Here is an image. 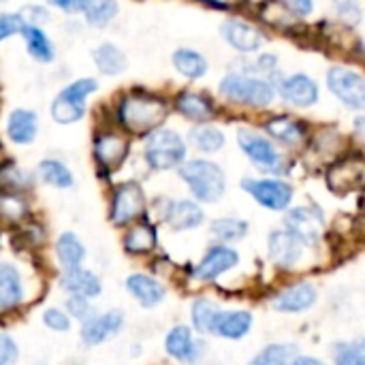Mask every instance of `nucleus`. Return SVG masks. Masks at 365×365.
I'll return each mask as SVG.
<instances>
[{
  "instance_id": "53",
  "label": "nucleus",
  "mask_w": 365,
  "mask_h": 365,
  "mask_svg": "<svg viewBox=\"0 0 365 365\" xmlns=\"http://www.w3.org/2000/svg\"><path fill=\"white\" fill-rule=\"evenodd\" d=\"M291 365H325L321 359H314V357H295Z\"/></svg>"
},
{
  "instance_id": "43",
  "label": "nucleus",
  "mask_w": 365,
  "mask_h": 365,
  "mask_svg": "<svg viewBox=\"0 0 365 365\" xmlns=\"http://www.w3.org/2000/svg\"><path fill=\"white\" fill-rule=\"evenodd\" d=\"M96 90H98V81H96V79H92V77H81V79H75V81H71L68 86H64L58 94L64 96V98H68V101H73V103L86 105V98H88L90 94H94Z\"/></svg>"
},
{
  "instance_id": "34",
  "label": "nucleus",
  "mask_w": 365,
  "mask_h": 365,
  "mask_svg": "<svg viewBox=\"0 0 365 365\" xmlns=\"http://www.w3.org/2000/svg\"><path fill=\"white\" fill-rule=\"evenodd\" d=\"M56 252H58V259H60V263H62L64 269H75V267H79V263H81L83 257H86V250H83L81 242H79L73 233H62V235L58 237Z\"/></svg>"
},
{
  "instance_id": "13",
  "label": "nucleus",
  "mask_w": 365,
  "mask_h": 365,
  "mask_svg": "<svg viewBox=\"0 0 365 365\" xmlns=\"http://www.w3.org/2000/svg\"><path fill=\"white\" fill-rule=\"evenodd\" d=\"M287 227L304 246H314L323 233V214L312 207H295L287 214Z\"/></svg>"
},
{
  "instance_id": "5",
  "label": "nucleus",
  "mask_w": 365,
  "mask_h": 365,
  "mask_svg": "<svg viewBox=\"0 0 365 365\" xmlns=\"http://www.w3.org/2000/svg\"><path fill=\"white\" fill-rule=\"evenodd\" d=\"M329 92L349 109H365V77L351 66H331L325 75Z\"/></svg>"
},
{
  "instance_id": "41",
  "label": "nucleus",
  "mask_w": 365,
  "mask_h": 365,
  "mask_svg": "<svg viewBox=\"0 0 365 365\" xmlns=\"http://www.w3.org/2000/svg\"><path fill=\"white\" fill-rule=\"evenodd\" d=\"M334 359L338 365H365L364 340L336 344L334 346Z\"/></svg>"
},
{
  "instance_id": "51",
  "label": "nucleus",
  "mask_w": 365,
  "mask_h": 365,
  "mask_svg": "<svg viewBox=\"0 0 365 365\" xmlns=\"http://www.w3.org/2000/svg\"><path fill=\"white\" fill-rule=\"evenodd\" d=\"M45 2L64 13H79V0H45Z\"/></svg>"
},
{
  "instance_id": "22",
  "label": "nucleus",
  "mask_w": 365,
  "mask_h": 365,
  "mask_svg": "<svg viewBox=\"0 0 365 365\" xmlns=\"http://www.w3.org/2000/svg\"><path fill=\"white\" fill-rule=\"evenodd\" d=\"M92 60L98 68V73L107 77H118L128 68V58L126 53L113 45V43H101L92 49Z\"/></svg>"
},
{
  "instance_id": "19",
  "label": "nucleus",
  "mask_w": 365,
  "mask_h": 365,
  "mask_svg": "<svg viewBox=\"0 0 365 365\" xmlns=\"http://www.w3.org/2000/svg\"><path fill=\"white\" fill-rule=\"evenodd\" d=\"M165 349L171 357L186 361V364H195L199 361V357L203 355V342L192 338V331L188 327H173L167 334L165 340Z\"/></svg>"
},
{
  "instance_id": "14",
  "label": "nucleus",
  "mask_w": 365,
  "mask_h": 365,
  "mask_svg": "<svg viewBox=\"0 0 365 365\" xmlns=\"http://www.w3.org/2000/svg\"><path fill=\"white\" fill-rule=\"evenodd\" d=\"M302 252H304V242L297 235H293L289 229L274 231L269 235V257L280 269H293L302 259Z\"/></svg>"
},
{
  "instance_id": "27",
  "label": "nucleus",
  "mask_w": 365,
  "mask_h": 365,
  "mask_svg": "<svg viewBox=\"0 0 365 365\" xmlns=\"http://www.w3.org/2000/svg\"><path fill=\"white\" fill-rule=\"evenodd\" d=\"M252 327V314L244 312V310H233V312H222L216 319L214 325V334L220 338H229V340H237L244 338Z\"/></svg>"
},
{
  "instance_id": "17",
  "label": "nucleus",
  "mask_w": 365,
  "mask_h": 365,
  "mask_svg": "<svg viewBox=\"0 0 365 365\" xmlns=\"http://www.w3.org/2000/svg\"><path fill=\"white\" fill-rule=\"evenodd\" d=\"M237 261H240V257H237V252H235L233 248H229V246L212 248V250L203 257V261L197 265L195 278L201 280V282H212V280H216L220 274H225V272H229L231 267H235Z\"/></svg>"
},
{
  "instance_id": "18",
  "label": "nucleus",
  "mask_w": 365,
  "mask_h": 365,
  "mask_svg": "<svg viewBox=\"0 0 365 365\" xmlns=\"http://www.w3.org/2000/svg\"><path fill=\"white\" fill-rule=\"evenodd\" d=\"M175 111L190 122L203 124V122H210L214 118L216 107H214V101L210 96L195 92V90H184L175 96Z\"/></svg>"
},
{
  "instance_id": "25",
  "label": "nucleus",
  "mask_w": 365,
  "mask_h": 365,
  "mask_svg": "<svg viewBox=\"0 0 365 365\" xmlns=\"http://www.w3.org/2000/svg\"><path fill=\"white\" fill-rule=\"evenodd\" d=\"M126 289L145 308H154L165 299V287L160 282H156L154 278L143 276V274H133L126 280Z\"/></svg>"
},
{
  "instance_id": "52",
  "label": "nucleus",
  "mask_w": 365,
  "mask_h": 365,
  "mask_svg": "<svg viewBox=\"0 0 365 365\" xmlns=\"http://www.w3.org/2000/svg\"><path fill=\"white\" fill-rule=\"evenodd\" d=\"M199 2H203L207 6H214V9H225V11L235 9V6L242 4V0H199Z\"/></svg>"
},
{
  "instance_id": "35",
  "label": "nucleus",
  "mask_w": 365,
  "mask_h": 365,
  "mask_svg": "<svg viewBox=\"0 0 365 365\" xmlns=\"http://www.w3.org/2000/svg\"><path fill=\"white\" fill-rule=\"evenodd\" d=\"M49 113H51V118H53V122H58V124H75V122H79L83 115H86V105H81V103H73V101H68V98H64V96H56L53 101H51V107H49Z\"/></svg>"
},
{
  "instance_id": "36",
  "label": "nucleus",
  "mask_w": 365,
  "mask_h": 365,
  "mask_svg": "<svg viewBox=\"0 0 365 365\" xmlns=\"http://www.w3.org/2000/svg\"><path fill=\"white\" fill-rule=\"evenodd\" d=\"M261 19H265L269 26L280 30H293L299 24V19L289 9H284L278 0H267L261 6Z\"/></svg>"
},
{
  "instance_id": "9",
  "label": "nucleus",
  "mask_w": 365,
  "mask_h": 365,
  "mask_svg": "<svg viewBox=\"0 0 365 365\" xmlns=\"http://www.w3.org/2000/svg\"><path fill=\"white\" fill-rule=\"evenodd\" d=\"M365 178V165L364 158L359 154L355 156H346L336 160L329 171H327V186L331 192L344 197L357 188H361Z\"/></svg>"
},
{
  "instance_id": "29",
  "label": "nucleus",
  "mask_w": 365,
  "mask_h": 365,
  "mask_svg": "<svg viewBox=\"0 0 365 365\" xmlns=\"http://www.w3.org/2000/svg\"><path fill=\"white\" fill-rule=\"evenodd\" d=\"M21 297L24 291L19 272L9 263H0V310H13L19 306Z\"/></svg>"
},
{
  "instance_id": "2",
  "label": "nucleus",
  "mask_w": 365,
  "mask_h": 365,
  "mask_svg": "<svg viewBox=\"0 0 365 365\" xmlns=\"http://www.w3.org/2000/svg\"><path fill=\"white\" fill-rule=\"evenodd\" d=\"M218 92L222 98H227L235 105L257 107V109L269 107L276 98V86L269 79H263V77L250 75V73H242V71L227 73L218 83Z\"/></svg>"
},
{
  "instance_id": "15",
  "label": "nucleus",
  "mask_w": 365,
  "mask_h": 365,
  "mask_svg": "<svg viewBox=\"0 0 365 365\" xmlns=\"http://www.w3.org/2000/svg\"><path fill=\"white\" fill-rule=\"evenodd\" d=\"M122 325H124V314L120 310H111V312H105L101 317H90L88 321H83L81 340L88 346L101 344V342L113 338L122 329Z\"/></svg>"
},
{
  "instance_id": "1",
  "label": "nucleus",
  "mask_w": 365,
  "mask_h": 365,
  "mask_svg": "<svg viewBox=\"0 0 365 365\" xmlns=\"http://www.w3.org/2000/svg\"><path fill=\"white\" fill-rule=\"evenodd\" d=\"M167 115V101L150 92H130L124 94L118 103V122L130 135L148 137L150 133L163 126Z\"/></svg>"
},
{
  "instance_id": "31",
  "label": "nucleus",
  "mask_w": 365,
  "mask_h": 365,
  "mask_svg": "<svg viewBox=\"0 0 365 365\" xmlns=\"http://www.w3.org/2000/svg\"><path fill=\"white\" fill-rule=\"evenodd\" d=\"M188 141L203 154H214L218 150H222L225 145V133L218 126H212L207 122L197 124L190 128L188 133Z\"/></svg>"
},
{
  "instance_id": "8",
  "label": "nucleus",
  "mask_w": 365,
  "mask_h": 365,
  "mask_svg": "<svg viewBox=\"0 0 365 365\" xmlns=\"http://www.w3.org/2000/svg\"><path fill=\"white\" fill-rule=\"evenodd\" d=\"M276 94H280V98L291 107L308 109L319 103L321 90L317 79H312L310 75L293 73L289 77H280V81L276 83Z\"/></svg>"
},
{
  "instance_id": "12",
  "label": "nucleus",
  "mask_w": 365,
  "mask_h": 365,
  "mask_svg": "<svg viewBox=\"0 0 365 365\" xmlns=\"http://www.w3.org/2000/svg\"><path fill=\"white\" fill-rule=\"evenodd\" d=\"M128 148H130L128 139L115 130H105L94 137V158L107 171L118 169L126 160Z\"/></svg>"
},
{
  "instance_id": "21",
  "label": "nucleus",
  "mask_w": 365,
  "mask_h": 365,
  "mask_svg": "<svg viewBox=\"0 0 365 365\" xmlns=\"http://www.w3.org/2000/svg\"><path fill=\"white\" fill-rule=\"evenodd\" d=\"M317 302V289L308 282L289 287L280 295L274 297V308L280 312H304L312 308Z\"/></svg>"
},
{
  "instance_id": "42",
  "label": "nucleus",
  "mask_w": 365,
  "mask_h": 365,
  "mask_svg": "<svg viewBox=\"0 0 365 365\" xmlns=\"http://www.w3.org/2000/svg\"><path fill=\"white\" fill-rule=\"evenodd\" d=\"M28 186H30L28 173L21 171L17 165L6 163V165L0 167V188H2V192H19L21 188H28Z\"/></svg>"
},
{
  "instance_id": "49",
  "label": "nucleus",
  "mask_w": 365,
  "mask_h": 365,
  "mask_svg": "<svg viewBox=\"0 0 365 365\" xmlns=\"http://www.w3.org/2000/svg\"><path fill=\"white\" fill-rule=\"evenodd\" d=\"M17 344L11 336L6 334H0V365H11L17 361Z\"/></svg>"
},
{
  "instance_id": "23",
  "label": "nucleus",
  "mask_w": 365,
  "mask_h": 365,
  "mask_svg": "<svg viewBox=\"0 0 365 365\" xmlns=\"http://www.w3.org/2000/svg\"><path fill=\"white\" fill-rule=\"evenodd\" d=\"M171 62H173V68H175L182 77L192 79V81L205 77L207 71H210L207 58H205L201 51L190 49V47H180V49H175L173 56H171Z\"/></svg>"
},
{
  "instance_id": "46",
  "label": "nucleus",
  "mask_w": 365,
  "mask_h": 365,
  "mask_svg": "<svg viewBox=\"0 0 365 365\" xmlns=\"http://www.w3.org/2000/svg\"><path fill=\"white\" fill-rule=\"evenodd\" d=\"M24 21L19 17V13H0V43L19 34L24 30Z\"/></svg>"
},
{
  "instance_id": "32",
  "label": "nucleus",
  "mask_w": 365,
  "mask_h": 365,
  "mask_svg": "<svg viewBox=\"0 0 365 365\" xmlns=\"http://www.w3.org/2000/svg\"><path fill=\"white\" fill-rule=\"evenodd\" d=\"M154 248H156V231L145 222L133 225L124 235V250L130 255H148Z\"/></svg>"
},
{
  "instance_id": "3",
  "label": "nucleus",
  "mask_w": 365,
  "mask_h": 365,
  "mask_svg": "<svg viewBox=\"0 0 365 365\" xmlns=\"http://www.w3.org/2000/svg\"><path fill=\"white\" fill-rule=\"evenodd\" d=\"M180 178L188 184L197 201L216 203L222 199L227 182L222 169L212 160H188L180 165Z\"/></svg>"
},
{
  "instance_id": "30",
  "label": "nucleus",
  "mask_w": 365,
  "mask_h": 365,
  "mask_svg": "<svg viewBox=\"0 0 365 365\" xmlns=\"http://www.w3.org/2000/svg\"><path fill=\"white\" fill-rule=\"evenodd\" d=\"M26 41V49L30 53V58H34L36 62L41 64H47L56 58V49H53V43L51 38L45 34L43 28H36V26H24V30L19 32Z\"/></svg>"
},
{
  "instance_id": "38",
  "label": "nucleus",
  "mask_w": 365,
  "mask_h": 365,
  "mask_svg": "<svg viewBox=\"0 0 365 365\" xmlns=\"http://www.w3.org/2000/svg\"><path fill=\"white\" fill-rule=\"evenodd\" d=\"M28 214V203L19 192H0V218L6 222H19Z\"/></svg>"
},
{
  "instance_id": "11",
  "label": "nucleus",
  "mask_w": 365,
  "mask_h": 365,
  "mask_svg": "<svg viewBox=\"0 0 365 365\" xmlns=\"http://www.w3.org/2000/svg\"><path fill=\"white\" fill-rule=\"evenodd\" d=\"M242 188L252 195V199L257 203H261L267 210H284L289 207L291 199H293V188L291 184L282 182V180H244Z\"/></svg>"
},
{
  "instance_id": "37",
  "label": "nucleus",
  "mask_w": 365,
  "mask_h": 365,
  "mask_svg": "<svg viewBox=\"0 0 365 365\" xmlns=\"http://www.w3.org/2000/svg\"><path fill=\"white\" fill-rule=\"evenodd\" d=\"M220 314V308L207 299H197L192 304V325L201 334H214L216 319Z\"/></svg>"
},
{
  "instance_id": "4",
  "label": "nucleus",
  "mask_w": 365,
  "mask_h": 365,
  "mask_svg": "<svg viewBox=\"0 0 365 365\" xmlns=\"http://www.w3.org/2000/svg\"><path fill=\"white\" fill-rule=\"evenodd\" d=\"M145 160L156 171H169L186 160V141L173 128H156L145 141Z\"/></svg>"
},
{
  "instance_id": "48",
  "label": "nucleus",
  "mask_w": 365,
  "mask_h": 365,
  "mask_svg": "<svg viewBox=\"0 0 365 365\" xmlns=\"http://www.w3.org/2000/svg\"><path fill=\"white\" fill-rule=\"evenodd\" d=\"M66 308H68V314H73L75 319L79 321H88L92 317V308H90V302L86 297H79V295H73L68 302H66Z\"/></svg>"
},
{
  "instance_id": "20",
  "label": "nucleus",
  "mask_w": 365,
  "mask_h": 365,
  "mask_svg": "<svg viewBox=\"0 0 365 365\" xmlns=\"http://www.w3.org/2000/svg\"><path fill=\"white\" fill-rule=\"evenodd\" d=\"M38 133V115L32 109H13L6 118V137L15 145H28L36 139Z\"/></svg>"
},
{
  "instance_id": "40",
  "label": "nucleus",
  "mask_w": 365,
  "mask_h": 365,
  "mask_svg": "<svg viewBox=\"0 0 365 365\" xmlns=\"http://www.w3.org/2000/svg\"><path fill=\"white\" fill-rule=\"evenodd\" d=\"M210 233L214 237H218L220 242H235L248 233V225L244 220H237V218H218L212 222Z\"/></svg>"
},
{
  "instance_id": "39",
  "label": "nucleus",
  "mask_w": 365,
  "mask_h": 365,
  "mask_svg": "<svg viewBox=\"0 0 365 365\" xmlns=\"http://www.w3.org/2000/svg\"><path fill=\"white\" fill-rule=\"evenodd\" d=\"M297 357L295 346L291 344H272L265 351H261L250 365H291Z\"/></svg>"
},
{
  "instance_id": "50",
  "label": "nucleus",
  "mask_w": 365,
  "mask_h": 365,
  "mask_svg": "<svg viewBox=\"0 0 365 365\" xmlns=\"http://www.w3.org/2000/svg\"><path fill=\"white\" fill-rule=\"evenodd\" d=\"M284 9H289L297 19L312 15L314 11V0H278Z\"/></svg>"
},
{
  "instance_id": "6",
  "label": "nucleus",
  "mask_w": 365,
  "mask_h": 365,
  "mask_svg": "<svg viewBox=\"0 0 365 365\" xmlns=\"http://www.w3.org/2000/svg\"><path fill=\"white\" fill-rule=\"evenodd\" d=\"M220 36L229 47H233L242 56H255L265 45V34L259 26L248 19L229 17L220 24Z\"/></svg>"
},
{
  "instance_id": "33",
  "label": "nucleus",
  "mask_w": 365,
  "mask_h": 365,
  "mask_svg": "<svg viewBox=\"0 0 365 365\" xmlns=\"http://www.w3.org/2000/svg\"><path fill=\"white\" fill-rule=\"evenodd\" d=\"M38 178L56 188H71L73 186V173L68 171V167L60 160L53 158H45L38 163Z\"/></svg>"
},
{
  "instance_id": "45",
  "label": "nucleus",
  "mask_w": 365,
  "mask_h": 365,
  "mask_svg": "<svg viewBox=\"0 0 365 365\" xmlns=\"http://www.w3.org/2000/svg\"><path fill=\"white\" fill-rule=\"evenodd\" d=\"M19 17L26 26H36V28H43L45 24H49L51 15L45 6L41 4H26L21 11H19Z\"/></svg>"
},
{
  "instance_id": "28",
  "label": "nucleus",
  "mask_w": 365,
  "mask_h": 365,
  "mask_svg": "<svg viewBox=\"0 0 365 365\" xmlns=\"http://www.w3.org/2000/svg\"><path fill=\"white\" fill-rule=\"evenodd\" d=\"M167 222L173 231H190L203 222V210L192 201H175L167 210Z\"/></svg>"
},
{
  "instance_id": "47",
  "label": "nucleus",
  "mask_w": 365,
  "mask_h": 365,
  "mask_svg": "<svg viewBox=\"0 0 365 365\" xmlns=\"http://www.w3.org/2000/svg\"><path fill=\"white\" fill-rule=\"evenodd\" d=\"M43 323H45L49 329H53V331H68V329H71V319H68V314L62 312V310H58V308L45 310Z\"/></svg>"
},
{
  "instance_id": "16",
  "label": "nucleus",
  "mask_w": 365,
  "mask_h": 365,
  "mask_svg": "<svg viewBox=\"0 0 365 365\" xmlns=\"http://www.w3.org/2000/svg\"><path fill=\"white\" fill-rule=\"evenodd\" d=\"M263 128L274 141H278L287 148L302 145L308 137L306 124L297 118H291V115H274L263 124Z\"/></svg>"
},
{
  "instance_id": "26",
  "label": "nucleus",
  "mask_w": 365,
  "mask_h": 365,
  "mask_svg": "<svg viewBox=\"0 0 365 365\" xmlns=\"http://www.w3.org/2000/svg\"><path fill=\"white\" fill-rule=\"evenodd\" d=\"M79 13L83 15L88 26L105 28L118 17L120 4L118 0H79Z\"/></svg>"
},
{
  "instance_id": "10",
  "label": "nucleus",
  "mask_w": 365,
  "mask_h": 365,
  "mask_svg": "<svg viewBox=\"0 0 365 365\" xmlns=\"http://www.w3.org/2000/svg\"><path fill=\"white\" fill-rule=\"evenodd\" d=\"M145 212V195L137 182L120 184L113 192L111 220L113 225H128Z\"/></svg>"
},
{
  "instance_id": "44",
  "label": "nucleus",
  "mask_w": 365,
  "mask_h": 365,
  "mask_svg": "<svg viewBox=\"0 0 365 365\" xmlns=\"http://www.w3.org/2000/svg\"><path fill=\"white\" fill-rule=\"evenodd\" d=\"M334 11L338 15V19L342 24H346L349 28H355L361 24L364 19V4L361 0H331Z\"/></svg>"
},
{
  "instance_id": "54",
  "label": "nucleus",
  "mask_w": 365,
  "mask_h": 365,
  "mask_svg": "<svg viewBox=\"0 0 365 365\" xmlns=\"http://www.w3.org/2000/svg\"><path fill=\"white\" fill-rule=\"evenodd\" d=\"M0 2H6V0H0Z\"/></svg>"
},
{
  "instance_id": "7",
  "label": "nucleus",
  "mask_w": 365,
  "mask_h": 365,
  "mask_svg": "<svg viewBox=\"0 0 365 365\" xmlns=\"http://www.w3.org/2000/svg\"><path fill=\"white\" fill-rule=\"evenodd\" d=\"M237 143H240L242 152L252 160L255 167H259L261 171L280 173L284 158L280 156V152L276 150V145L267 137H263L250 128H240Z\"/></svg>"
},
{
  "instance_id": "24",
  "label": "nucleus",
  "mask_w": 365,
  "mask_h": 365,
  "mask_svg": "<svg viewBox=\"0 0 365 365\" xmlns=\"http://www.w3.org/2000/svg\"><path fill=\"white\" fill-rule=\"evenodd\" d=\"M60 287L64 291H68L71 295H79V297H96L101 293V282L98 278L88 272V269H81V267H75V269H66L64 276L60 278Z\"/></svg>"
}]
</instances>
